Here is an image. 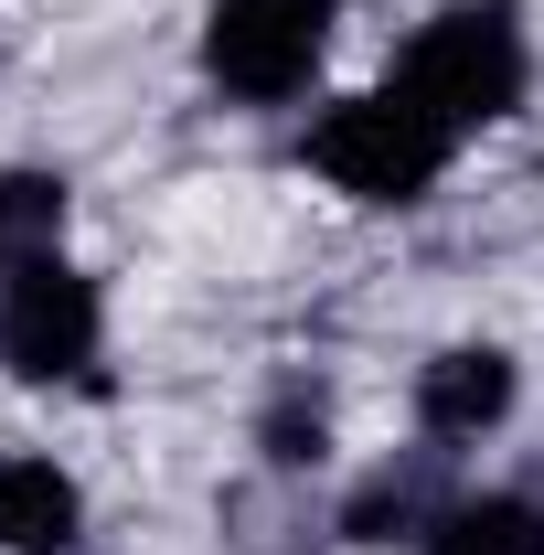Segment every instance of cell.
I'll list each match as a JSON object with an SVG mask.
<instances>
[{
	"label": "cell",
	"mask_w": 544,
	"mask_h": 555,
	"mask_svg": "<svg viewBox=\"0 0 544 555\" xmlns=\"http://www.w3.org/2000/svg\"><path fill=\"white\" fill-rule=\"evenodd\" d=\"M416 416H427V438H480V427H502V416H513V363L491 343L438 352V363L416 374Z\"/></svg>",
	"instance_id": "5b68a950"
},
{
	"label": "cell",
	"mask_w": 544,
	"mask_h": 555,
	"mask_svg": "<svg viewBox=\"0 0 544 555\" xmlns=\"http://www.w3.org/2000/svg\"><path fill=\"white\" fill-rule=\"evenodd\" d=\"M427 555H544V513L513 502V491H480V502H449L427 524Z\"/></svg>",
	"instance_id": "52a82bcc"
},
{
	"label": "cell",
	"mask_w": 544,
	"mask_h": 555,
	"mask_svg": "<svg viewBox=\"0 0 544 555\" xmlns=\"http://www.w3.org/2000/svg\"><path fill=\"white\" fill-rule=\"evenodd\" d=\"M321 427H332V416H321V396H310V385H288V396L268 406V460H277V470L321 460Z\"/></svg>",
	"instance_id": "30bf717a"
},
{
	"label": "cell",
	"mask_w": 544,
	"mask_h": 555,
	"mask_svg": "<svg viewBox=\"0 0 544 555\" xmlns=\"http://www.w3.org/2000/svg\"><path fill=\"white\" fill-rule=\"evenodd\" d=\"M0 363L22 374V385H65V374H86L96 363V288L75 268H22L0 278Z\"/></svg>",
	"instance_id": "277c9868"
},
{
	"label": "cell",
	"mask_w": 544,
	"mask_h": 555,
	"mask_svg": "<svg viewBox=\"0 0 544 555\" xmlns=\"http://www.w3.org/2000/svg\"><path fill=\"white\" fill-rule=\"evenodd\" d=\"M65 235V182L54 171H0V278L43 268Z\"/></svg>",
	"instance_id": "ba28073f"
},
{
	"label": "cell",
	"mask_w": 544,
	"mask_h": 555,
	"mask_svg": "<svg viewBox=\"0 0 544 555\" xmlns=\"http://www.w3.org/2000/svg\"><path fill=\"white\" fill-rule=\"evenodd\" d=\"M75 524H86V502L54 460H0V545L11 555H65Z\"/></svg>",
	"instance_id": "8992f818"
},
{
	"label": "cell",
	"mask_w": 544,
	"mask_h": 555,
	"mask_svg": "<svg viewBox=\"0 0 544 555\" xmlns=\"http://www.w3.org/2000/svg\"><path fill=\"white\" fill-rule=\"evenodd\" d=\"M427 502H438V481H427V470H385V481H374L352 513H341V534H352V545H385V534L427 524Z\"/></svg>",
	"instance_id": "9c48e42d"
},
{
	"label": "cell",
	"mask_w": 544,
	"mask_h": 555,
	"mask_svg": "<svg viewBox=\"0 0 544 555\" xmlns=\"http://www.w3.org/2000/svg\"><path fill=\"white\" fill-rule=\"evenodd\" d=\"M321 54H332V0H213L204 22V75L257 107L299 96Z\"/></svg>",
	"instance_id": "3957f363"
},
{
	"label": "cell",
	"mask_w": 544,
	"mask_h": 555,
	"mask_svg": "<svg viewBox=\"0 0 544 555\" xmlns=\"http://www.w3.org/2000/svg\"><path fill=\"white\" fill-rule=\"evenodd\" d=\"M396 86L427 96L459 139L491 129V118L523 107V22H513L502 0H459V11H438V22L416 33V54H406Z\"/></svg>",
	"instance_id": "7a4b0ae2"
},
{
	"label": "cell",
	"mask_w": 544,
	"mask_h": 555,
	"mask_svg": "<svg viewBox=\"0 0 544 555\" xmlns=\"http://www.w3.org/2000/svg\"><path fill=\"white\" fill-rule=\"evenodd\" d=\"M449 150H459V129L427 96H406V86H374V96H352V107H332L310 129V160L332 171L352 204H416L449 171Z\"/></svg>",
	"instance_id": "6da1fadb"
}]
</instances>
